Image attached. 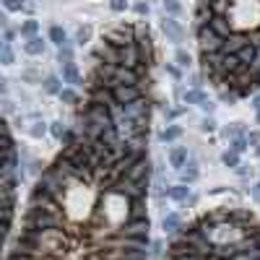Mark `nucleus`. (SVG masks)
I'll use <instances>...</instances> for the list:
<instances>
[{
	"instance_id": "nucleus-6",
	"label": "nucleus",
	"mask_w": 260,
	"mask_h": 260,
	"mask_svg": "<svg viewBox=\"0 0 260 260\" xmlns=\"http://www.w3.org/2000/svg\"><path fill=\"white\" fill-rule=\"evenodd\" d=\"M120 65L125 68H135L143 73V55H141V47H138V39H135L133 44H128V47H120Z\"/></svg>"
},
{
	"instance_id": "nucleus-18",
	"label": "nucleus",
	"mask_w": 260,
	"mask_h": 260,
	"mask_svg": "<svg viewBox=\"0 0 260 260\" xmlns=\"http://www.w3.org/2000/svg\"><path fill=\"white\" fill-rule=\"evenodd\" d=\"M190 195H193V193H190V185H185V182L166 188V198H172V201H177V203H185Z\"/></svg>"
},
{
	"instance_id": "nucleus-20",
	"label": "nucleus",
	"mask_w": 260,
	"mask_h": 260,
	"mask_svg": "<svg viewBox=\"0 0 260 260\" xmlns=\"http://www.w3.org/2000/svg\"><path fill=\"white\" fill-rule=\"evenodd\" d=\"M180 138H182V125H172V122L159 133V141H161V143H175V141H180Z\"/></svg>"
},
{
	"instance_id": "nucleus-5",
	"label": "nucleus",
	"mask_w": 260,
	"mask_h": 260,
	"mask_svg": "<svg viewBox=\"0 0 260 260\" xmlns=\"http://www.w3.org/2000/svg\"><path fill=\"white\" fill-rule=\"evenodd\" d=\"M198 42H201V50L203 52H221V47H224V39L213 32L208 24L198 26Z\"/></svg>"
},
{
	"instance_id": "nucleus-32",
	"label": "nucleus",
	"mask_w": 260,
	"mask_h": 260,
	"mask_svg": "<svg viewBox=\"0 0 260 260\" xmlns=\"http://www.w3.org/2000/svg\"><path fill=\"white\" fill-rule=\"evenodd\" d=\"M60 102L68 104V107H75V104H78V91H75L73 86H70V89H63V91H60Z\"/></svg>"
},
{
	"instance_id": "nucleus-49",
	"label": "nucleus",
	"mask_w": 260,
	"mask_h": 260,
	"mask_svg": "<svg viewBox=\"0 0 260 260\" xmlns=\"http://www.w3.org/2000/svg\"><path fill=\"white\" fill-rule=\"evenodd\" d=\"M250 193H252V201H255V203H260V182H255V185L250 188Z\"/></svg>"
},
{
	"instance_id": "nucleus-15",
	"label": "nucleus",
	"mask_w": 260,
	"mask_h": 260,
	"mask_svg": "<svg viewBox=\"0 0 260 260\" xmlns=\"http://www.w3.org/2000/svg\"><path fill=\"white\" fill-rule=\"evenodd\" d=\"M257 55H260V47H257V44H255L252 39H250V42H247V44H244V47L237 52V57L242 60L244 65H255V63H257Z\"/></svg>"
},
{
	"instance_id": "nucleus-10",
	"label": "nucleus",
	"mask_w": 260,
	"mask_h": 260,
	"mask_svg": "<svg viewBox=\"0 0 260 260\" xmlns=\"http://www.w3.org/2000/svg\"><path fill=\"white\" fill-rule=\"evenodd\" d=\"M161 229H164V234H169V237L182 234V229H185V219H182V213H177V211L164 213V216H161Z\"/></svg>"
},
{
	"instance_id": "nucleus-38",
	"label": "nucleus",
	"mask_w": 260,
	"mask_h": 260,
	"mask_svg": "<svg viewBox=\"0 0 260 260\" xmlns=\"http://www.w3.org/2000/svg\"><path fill=\"white\" fill-rule=\"evenodd\" d=\"M133 11H135V16H148V11H151V6H148V0H135L133 3Z\"/></svg>"
},
{
	"instance_id": "nucleus-39",
	"label": "nucleus",
	"mask_w": 260,
	"mask_h": 260,
	"mask_svg": "<svg viewBox=\"0 0 260 260\" xmlns=\"http://www.w3.org/2000/svg\"><path fill=\"white\" fill-rule=\"evenodd\" d=\"M164 70H166V73H169V75H172V78H175L177 83L182 81V68H180L177 63H166V65H164Z\"/></svg>"
},
{
	"instance_id": "nucleus-54",
	"label": "nucleus",
	"mask_w": 260,
	"mask_h": 260,
	"mask_svg": "<svg viewBox=\"0 0 260 260\" xmlns=\"http://www.w3.org/2000/svg\"><path fill=\"white\" fill-rule=\"evenodd\" d=\"M255 122H257V125H260V110L255 112Z\"/></svg>"
},
{
	"instance_id": "nucleus-1",
	"label": "nucleus",
	"mask_w": 260,
	"mask_h": 260,
	"mask_svg": "<svg viewBox=\"0 0 260 260\" xmlns=\"http://www.w3.org/2000/svg\"><path fill=\"white\" fill-rule=\"evenodd\" d=\"M24 226L26 229H63L65 216H63V211H44V208L29 206L24 216Z\"/></svg>"
},
{
	"instance_id": "nucleus-37",
	"label": "nucleus",
	"mask_w": 260,
	"mask_h": 260,
	"mask_svg": "<svg viewBox=\"0 0 260 260\" xmlns=\"http://www.w3.org/2000/svg\"><path fill=\"white\" fill-rule=\"evenodd\" d=\"M216 120H213V115H206L203 120H201V133H216Z\"/></svg>"
},
{
	"instance_id": "nucleus-16",
	"label": "nucleus",
	"mask_w": 260,
	"mask_h": 260,
	"mask_svg": "<svg viewBox=\"0 0 260 260\" xmlns=\"http://www.w3.org/2000/svg\"><path fill=\"white\" fill-rule=\"evenodd\" d=\"M44 50H47V42H44L39 34L24 42V52H26V55H32V57H39V55H44Z\"/></svg>"
},
{
	"instance_id": "nucleus-31",
	"label": "nucleus",
	"mask_w": 260,
	"mask_h": 260,
	"mask_svg": "<svg viewBox=\"0 0 260 260\" xmlns=\"http://www.w3.org/2000/svg\"><path fill=\"white\" fill-rule=\"evenodd\" d=\"M161 11L166 13V16H180L182 3H180V0H161Z\"/></svg>"
},
{
	"instance_id": "nucleus-4",
	"label": "nucleus",
	"mask_w": 260,
	"mask_h": 260,
	"mask_svg": "<svg viewBox=\"0 0 260 260\" xmlns=\"http://www.w3.org/2000/svg\"><path fill=\"white\" fill-rule=\"evenodd\" d=\"M148 229H151L148 216L146 219H128L115 232V237H141V239H148Z\"/></svg>"
},
{
	"instance_id": "nucleus-13",
	"label": "nucleus",
	"mask_w": 260,
	"mask_h": 260,
	"mask_svg": "<svg viewBox=\"0 0 260 260\" xmlns=\"http://www.w3.org/2000/svg\"><path fill=\"white\" fill-rule=\"evenodd\" d=\"M166 159H169V164L175 166V169L180 172L182 166H185L190 161V154H188V146H172L169 154H166Z\"/></svg>"
},
{
	"instance_id": "nucleus-50",
	"label": "nucleus",
	"mask_w": 260,
	"mask_h": 260,
	"mask_svg": "<svg viewBox=\"0 0 260 260\" xmlns=\"http://www.w3.org/2000/svg\"><path fill=\"white\" fill-rule=\"evenodd\" d=\"M3 39H6V42H13V39H16V32H13L11 26H6V32H3Z\"/></svg>"
},
{
	"instance_id": "nucleus-48",
	"label": "nucleus",
	"mask_w": 260,
	"mask_h": 260,
	"mask_svg": "<svg viewBox=\"0 0 260 260\" xmlns=\"http://www.w3.org/2000/svg\"><path fill=\"white\" fill-rule=\"evenodd\" d=\"M234 172H237L239 177H250V164H239V166H237Z\"/></svg>"
},
{
	"instance_id": "nucleus-19",
	"label": "nucleus",
	"mask_w": 260,
	"mask_h": 260,
	"mask_svg": "<svg viewBox=\"0 0 260 260\" xmlns=\"http://www.w3.org/2000/svg\"><path fill=\"white\" fill-rule=\"evenodd\" d=\"M221 135H224L226 141L237 138V135H247V125H244L242 120H237V122H229V125H224V128H221Z\"/></svg>"
},
{
	"instance_id": "nucleus-47",
	"label": "nucleus",
	"mask_w": 260,
	"mask_h": 260,
	"mask_svg": "<svg viewBox=\"0 0 260 260\" xmlns=\"http://www.w3.org/2000/svg\"><path fill=\"white\" fill-rule=\"evenodd\" d=\"M3 112H6L8 117H11L13 112H16V107H13V102H11V99H3Z\"/></svg>"
},
{
	"instance_id": "nucleus-44",
	"label": "nucleus",
	"mask_w": 260,
	"mask_h": 260,
	"mask_svg": "<svg viewBox=\"0 0 260 260\" xmlns=\"http://www.w3.org/2000/svg\"><path fill=\"white\" fill-rule=\"evenodd\" d=\"M180 115H185V107H175V110L166 107V110H164V117H166V120H177Z\"/></svg>"
},
{
	"instance_id": "nucleus-2",
	"label": "nucleus",
	"mask_w": 260,
	"mask_h": 260,
	"mask_svg": "<svg viewBox=\"0 0 260 260\" xmlns=\"http://www.w3.org/2000/svg\"><path fill=\"white\" fill-rule=\"evenodd\" d=\"M107 190H115V193H120V195L130 198V201H138V198H143V195H146L148 185H143V182H135V180H130V177L122 175V177L112 180V185L107 188Z\"/></svg>"
},
{
	"instance_id": "nucleus-46",
	"label": "nucleus",
	"mask_w": 260,
	"mask_h": 260,
	"mask_svg": "<svg viewBox=\"0 0 260 260\" xmlns=\"http://www.w3.org/2000/svg\"><path fill=\"white\" fill-rule=\"evenodd\" d=\"M247 141H250V146L255 148V146H260V130H250L247 133Z\"/></svg>"
},
{
	"instance_id": "nucleus-52",
	"label": "nucleus",
	"mask_w": 260,
	"mask_h": 260,
	"mask_svg": "<svg viewBox=\"0 0 260 260\" xmlns=\"http://www.w3.org/2000/svg\"><path fill=\"white\" fill-rule=\"evenodd\" d=\"M0 91H3V94H8V78H0Z\"/></svg>"
},
{
	"instance_id": "nucleus-53",
	"label": "nucleus",
	"mask_w": 260,
	"mask_h": 260,
	"mask_svg": "<svg viewBox=\"0 0 260 260\" xmlns=\"http://www.w3.org/2000/svg\"><path fill=\"white\" fill-rule=\"evenodd\" d=\"M252 42H255V44H257V47H260V29H257V32L252 34Z\"/></svg>"
},
{
	"instance_id": "nucleus-21",
	"label": "nucleus",
	"mask_w": 260,
	"mask_h": 260,
	"mask_svg": "<svg viewBox=\"0 0 260 260\" xmlns=\"http://www.w3.org/2000/svg\"><path fill=\"white\" fill-rule=\"evenodd\" d=\"M63 78H60V75H47V78L42 81V86H44V91H47V94H55V97H60V91H63Z\"/></svg>"
},
{
	"instance_id": "nucleus-30",
	"label": "nucleus",
	"mask_w": 260,
	"mask_h": 260,
	"mask_svg": "<svg viewBox=\"0 0 260 260\" xmlns=\"http://www.w3.org/2000/svg\"><path fill=\"white\" fill-rule=\"evenodd\" d=\"M175 63H177L180 68H190V65H193V55H190L185 47H177V52H175Z\"/></svg>"
},
{
	"instance_id": "nucleus-42",
	"label": "nucleus",
	"mask_w": 260,
	"mask_h": 260,
	"mask_svg": "<svg viewBox=\"0 0 260 260\" xmlns=\"http://www.w3.org/2000/svg\"><path fill=\"white\" fill-rule=\"evenodd\" d=\"M198 107H201L203 115H213V112H216V102H213V99H203Z\"/></svg>"
},
{
	"instance_id": "nucleus-9",
	"label": "nucleus",
	"mask_w": 260,
	"mask_h": 260,
	"mask_svg": "<svg viewBox=\"0 0 260 260\" xmlns=\"http://www.w3.org/2000/svg\"><path fill=\"white\" fill-rule=\"evenodd\" d=\"M112 94H115L117 107H125V104H133V102L143 99V89L141 86H115Z\"/></svg>"
},
{
	"instance_id": "nucleus-26",
	"label": "nucleus",
	"mask_w": 260,
	"mask_h": 260,
	"mask_svg": "<svg viewBox=\"0 0 260 260\" xmlns=\"http://www.w3.org/2000/svg\"><path fill=\"white\" fill-rule=\"evenodd\" d=\"M182 99H185V104H201L203 99H208V94L203 89H188L185 94H182Z\"/></svg>"
},
{
	"instance_id": "nucleus-11",
	"label": "nucleus",
	"mask_w": 260,
	"mask_h": 260,
	"mask_svg": "<svg viewBox=\"0 0 260 260\" xmlns=\"http://www.w3.org/2000/svg\"><path fill=\"white\" fill-rule=\"evenodd\" d=\"M60 78H63L65 83H70L73 89L83 86V78H81V70H78V65H75V60H70V63H60Z\"/></svg>"
},
{
	"instance_id": "nucleus-51",
	"label": "nucleus",
	"mask_w": 260,
	"mask_h": 260,
	"mask_svg": "<svg viewBox=\"0 0 260 260\" xmlns=\"http://www.w3.org/2000/svg\"><path fill=\"white\" fill-rule=\"evenodd\" d=\"M250 104H252V110L257 112V110H260V94H255V97L250 99Z\"/></svg>"
},
{
	"instance_id": "nucleus-12",
	"label": "nucleus",
	"mask_w": 260,
	"mask_h": 260,
	"mask_svg": "<svg viewBox=\"0 0 260 260\" xmlns=\"http://www.w3.org/2000/svg\"><path fill=\"white\" fill-rule=\"evenodd\" d=\"M208 26H211L221 39H229V37L234 34V24L229 21V16H219V13H213V19L208 21Z\"/></svg>"
},
{
	"instance_id": "nucleus-7",
	"label": "nucleus",
	"mask_w": 260,
	"mask_h": 260,
	"mask_svg": "<svg viewBox=\"0 0 260 260\" xmlns=\"http://www.w3.org/2000/svg\"><path fill=\"white\" fill-rule=\"evenodd\" d=\"M125 177H130V180H135V182H143V185H148V177H151V161H148V156L141 154L138 159L130 164V169L125 172Z\"/></svg>"
},
{
	"instance_id": "nucleus-17",
	"label": "nucleus",
	"mask_w": 260,
	"mask_h": 260,
	"mask_svg": "<svg viewBox=\"0 0 260 260\" xmlns=\"http://www.w3.org/2000/svg\"><path fill=\"white\" fill-rule=\"evenodd\" d=\"M201 177V169H198V161L195 159H190L185 166L180 169V182H185V185H193V182Z\"/></svg>"
},
{
	"instance_id": "nucleus-27",
	"label": "nucleus",
	"mask_w": 260,
	"mask_h": 260,
	"mask_svg": "<svg viewBox=\"0 0 260 260\" xmlns=\"http://www.w3.org/2000/svg\"><path fill=\"white\" fill-rule=\"evenodd\" d=\"M50 42L57 44V47H63V44H68V37H65V29L63 26H50Z\"/></svg>"
},
{
	"instance_id": "nucleus-29",
	"label": "nucleus",
	"mask_w": 260,
	"mask_h": 260,
	"mask_svg": "<svg viewBox=\"0 0 260 260\" xmlns=\"http://www.w3.org/2000/svg\"><path fill=\"white\" fill-rule=\"evenodd\" d=\"M68 130H70V128L65 125L63 120H55V122H50V133H52V138H55V141H63Z\"/></svg>"
},
{
	"instance_id": "nucleus-34",
	"label": "nucleus",
	"mask_w": 260,
	"mask_h": 260,
	"mask_svg": "<svg viewBox=\"0 0 260 260\" xmlns=\"http://www.w3.org/2000/svg\"><path fill=\"white\" fill-rule=\"evenodd\" d=\"M75 55H73V47H70V42L63 44V47H57V63H70Z\"/></svg>"
},
{
	"instance_id": "nucleus-41",
	"label": "nucleus",
	"mask_w": 260,
	"mask_h": 260,
	"mask_svg": "<svg viewBox=\"0 0 260 260\" xmlns=\"http://www.w3.org/2000/svg\"><path fill=\"white\" fill-rule=\"evenodd\" d=\"M21 78H24V81H29V83H34V81H39V83H42V73H37L34 68H29V70H24V73H21Z\"/></svg>"
},
{
	"instance_id": "nucleus-33",
	"label": "nucleus",
	"mask_w": 260,
	"mask_h": 260,
	"mask_svg": "<svg viewBox=\"0 0 260 260\" xmlns=\"http://www.w3.org/2000/svg\"><path fill=\"white\" fill-rule=\"evenodd\" d=\"M229 148L237 151V154H244V151L250 148V141H247V135H237V138L229 141Z\"/></svg>"
},
{
	"instance_id": "nucleus-24",
	"label": "nucleus",
	"mask_w": 260,
	"mask_h": 260,
	"mask_svg": "<svg viewBox=\"0 0 260 260\" xmlns=\"http://www.w3.org/2000/svg\"><path fill=\"white\" fill-rule=\"evenodd\" d=\"M242 154H237V151H232V148H226L224 154H221V164L224 166H229V169H237V166L242 164V159H239Z\"/></svg>"
},
{
	"instance_id": "nucleus-25",
	"label": "nucleus",
	"mask_w": 260,
	"mask_h": 260,
	"mask_svg": "<svg viewBox=\"0 0 260 260\" xmlns=\"http://www.w3.org/2000/svg\"><path fill=\"white\" fill-rule=\"evenodd\" d=\"M91 34H94V29H91L89 24H83V26H78V32H75V44H78V47H86V44L91 42Z\"/></svg>"
},
{
	"instance_id": "nucleus-3",
	"label": "nucleus",
	"mask_w": 260,
	"mask_h": 260,
	"mask_svg": "<svg viewBox=\"0 0 260 260\" xmlns=\"http://www.w3.org/2000/svg\"><path fill=\"white\" fill-rule=\"evenodd\" d=\"M135 39H138L135 29H133V26H125V24H120V26L107 29V32H104V42L115 44V47H128V44H133Z\"/></svg>"
},
{
	"instance_id": "nucleus-35",
	"label": "nucleus",
	"mask_w": 260,
	"mask_h": 260,
	"mask_svg": "<svg viewBox=\"0 0 260 260\" xmlns=\"http://www.w3.org/2000/svg\"><path fill=\"white\" fill-rule=\"evenodd\" d=\"M219 99H221V102H226V104H234V102L239 99V94H237V91H234L232 86H229V89H221V91H219Z\"/></svg>"
},
{
	"instance_id": "nucleus-14",
	"label": "nucleus",
	"mask_w": 260,
	"mask_h": 260,
	"mask_svg": "<svg viewBox=\"0 0 260 260\" xmlns=\"http://www.w3.org/2000/svg\"><path fill=\"white\" fill-rule=\"evenodd\" d=\"M247 42H250V37H247V34H237V32H234L229 39H224L221 52H224V55H237V52H239V50H242Z\"/></svg>"
},
{
	"instance_id": "nucleus-36",
	"label": "nucleus",
	"mask_w": 260,
	"mask_h": 260,
	"mask_svg": "<svg viewBox=\"0 0 260 260\" xmlns=\"http://www.w3.org/2000/svg\"><path fill=\"white\" fill-rule=\"evenodd\" d=\"M3 8L8 13H21L26 8V3H24V0H3Z\"/></svg>"
},
{
	"instance_id": "nucleus-40",
	"label": "nucleus",
	"mask_w": 260,
	"mask_h": 260,
	"mask_svg": "<svg viewBox=\"0 0 260 260\" xmlns=\"http://www.w3.org/2000/svg\"><path fill=\"white\" fill-rule=\"evenodd\" d=\"M151 257H154V260H161V257H164V242H161V239L151 242Z\"/></svg>"
},
{
	"instance_id": "nucleus-28",
	"label": "nucleus",
	"mask_w": 260,
	"mask_h": 260,
	"mask_svg": "<svg viewBox=\"0 0 260 260\" xmlns=\"http://www.w3.org/2000/svg\"><path fill=\"white\" fill-rule=\"evenodd\" d=\"M0 63H3V65H13V63H16V52H13L11 42H3V47H0Z\"/></svg>"
},
{
	"instance_id": "nucleus-22",
	"label": "nucleus",
	"mask_w": 260,
	"mask_h": 260,
	"mask_svg": "<svg viewBox=\"0 0 260 260\" xmlns=\"http://www.w3.org/2000/svg\"><path fill=\"white\" fill-rule=\"evenodd\" d=\"M19 34H21L24 39L37 37V34H39V21H37V19H26V21L19 26Z\"/></svg>"
},
{
	"instance_id": "nucleus-43",
	"label": "nucleus",
	"mask_w": 260,
	"mask_h": 260,
	"mask_svg": "<svg viewBox=\"0 0 260 260\" xmlns=\"http://www.w3.org/2000/svg\"><path fill=\"white\" fill-rule=\"evenodd\" d=\"M110 11L125 13V11H128V0H110Z\"/></svg>"
},
{
	"instance_id": "nucleus-8",
	"label": "nucleus",
	"mask_w": 260,
	"mask_h": 260,
	"mask_svg": "<svg viewBox=\"0 0 260 260\" xmlns=\"http://www.w3.org/2000/svg\"><path fill=\"white\" fill-rule=\"evenodd\" d=\"M161 32H164L166 39L175 42V44H180L182 39H185V26L177 21V16H166V13H164V19H161Z\"/></svg>"
},
{
	"instance_id": "nucleus-23",
	"label": "nucleus",
	"mask_w": 260,
	"mask_h": 260,
	"mask_svg": "<svg viewBox=\"0 0 260 260\" xmlns=\"http://www.w3.org/2000/svg\"><path fill=\"white\" fill-rule=\"evenodd\" d=\"M47 133H50V125H47V122H44L42 117L34 120L32 125H29V135H32V138H44Z\"/></svg>"
},
{
	"instance_id": "nucleus-55",
	"label": "nucleus",
	"mask_w": 260,
	"mask_h": 260,
	"mask_svg": "<svg viewBox=\"0 0 260 260\" xmlns=\"http://www.w3.org/2000/svg\"><path fill=\"white\" fill-rule=\"evenodd\" d=\"M255 154H257V156H260V146H255Z\"/></svg>"
},
{
	"instance_id": "nucleus-45",
	"label": "nucleus",
	"mask_w": 260,
	"mask_h": 260,
	"mask_svg": "<svg viewBox=\"0 0 260 260\" xmlns=\"http://www.w3.org/2000/svg\"><path fill=\"white\" fill-rule=\"evenodd\" d=\"M60 143H63L65 148H68V146H75V143H78V135H75L73 130H68V133H65V138L60 141Z\"/></svg>"
}]
</instances>
